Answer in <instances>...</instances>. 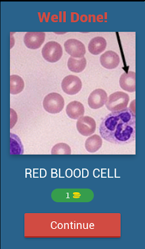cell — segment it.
<instances>
[{
  "mask_svg": "<svg viewBox=\"0 0 145 249\" xmlns=\"http://www.w3.org/2000/svg\"><path fill=\"white\" fill-rule=\"evenodd\" d=\"M45 38L43 32H28L24 36L25 46L31 49H37L41 47Z\"/></svg>",
  "mask_w": 145,
  "mask_h": 249,
  "instance_id": "cell-8",
  "label": "cell"
},
{
  "mask_svg": "<svg viewBox=\"0 0 145 249\" xmlns=\"http://www.w3.org/2000/svg\"><path fill=\"white\" fill-rule=\"evenodd\" d=\"M106 45L107 42L104 38L101 36H97L90 41L88 48L91 53L97 55L105 50Z\"/></svg>",
  "mask_w": 145,
  "mask_h": 249,
  "instance_id": "cell-13",
  "label": "cell"
},
{
  "mask_svg": "<svg viewBox=\"0 0 145 249\" xmlns=\"http://www.w3.org/2000/svg\"><path fill=\"white\" fill-rule=\"evenodd\" d=\"M86 66V60L85 57L75 58L70 57L67 61L68 69L74 72L79 73L81 72Z\"/></svg>",
  "mask_w": 145,
  "mask_h": 249,
  "instance_id": "cell-14",
  "label": "cell"
},
{
  "mask_svg": "<svg viewBox=\"0 0 145 249\" xmlns=\"http://www.w3.org/2000/svg\"><path fill=\"white\" fill-rule=\"evenodd\" d=\"M64 47L66 53L73 57H83L86 53L84 44L76 39L67 40L64 43Z\"/></svg>",
  "mask_w": 145,
  "mask_h": 249,
  "instance_id": "cell-6",
  "label": "cell"
},
{
  "mask_svg": "<svg viewBox=\"0 0 145 249\" xmlns=\"http://www.w3.org/2000/svg\"><path fill=\"white\" fill-rule=\"evenodd\" d=\"M76 127L81 134L84 136H88L95 132L96 123L93 118L86 116L81 117L78 119Z\"/></svg>",
  "mask_w": 145,
  "mask_h": 249,
  "instance_id": "cell-7",
  "label": "cell"
},
{
  "mask_svg": "<svg viewBox=\"0 0 145 249\" xmlns=\"http://www.w3.org/2000/svg\"><path fill=\"white\" fill-rule=\"evenodd\" d=\"M101 65L107 69L116 68L119 63L120 58L117 53L112 51H108L101 54L100 57Z\"/></svg>",
  "mask_w": 145,
  "mask_h": 249,
  "instance_id": "cell-10",
  "label": "cell"
},
{
  "mask_svg": "<svg viewBox=\"0 0 145 249\" xmlns=\"http://www.w3.org/2000/svg\"><path fill=\"white\" fill-rule=\"evenodd\" d=\"M99 131L102 138L111 143L128 144L135 140V114L129 107L112 112L103 119Z\"/></svg>",
  "mask_w": 145,
  "mask_h": 249,
  "instance_id": "cell-1",
  "label": "cell"
},
{
  "mask_svg": "<svg viewBox=\"0 0 145 249\" xmlns=\"http://www.w3.org/2000/svg\"><path fill=\"white\" fill-rule=\"evenodd\" d=\"M106 91L101 89L93 90L88 98L89 106L92 109H98L104 106L107 100Z\"/></svg>",
  "mask_w": 145,
  "mask_h": 249,
  "instance_id": "cell-9",
  "label": "cell"
},
{
  "mask_svg": "<svg viewBox=\"0 0 145 249\" xmlns=\"http://www.w3.org/2000/svg\"><path fill=\"white\" fill-rule=\"evenodd\" d=\"M64 105L63 97L56 92H52L47 95L43 102L45 110L51 114H56L61 112Z\"/></svg>",
  "mask_w": 145,
  "mask_h": 249,
  "instance_id": "cell-3",
  "label": "cell"
},
{
  "mask_svg": "<svg viewBox=\"0 0 145 249\" xmlns=\"http://www.w3.org/2000/svg\"><path fill=\"white\" fill-rule=\"evenodd\" d=\"M66 112L69 118L78 119L83 115L84 107L81 102L76 101H72L67 105Z\"/></svg>",
  "mask_w": 145,
  "mask_h": 249,
  "instance_id": "cell-12",
  "label": "cell"
},
{
  "mask_svg": "<svg viewBox=\"0 0 145 249\" xmlns=\"http://www.w3.org/2000/svg\"><path fill=\"white\" fill-rule=\"evenodd\" d=\"M135 72L129 71L123 73L119 79V85L124 90L132 92L136 90Z\"/></svg>",
  "mask_w": 145,
  "mask_h": 249,
  "instance_id": "cell-11",
  "label": "cell"
},
{
  "mask_svg": "<svg viewBox=\"0 0 145 249\" xmlns=\"http://www.w3.org/2000/svg\"><path fill=\"white\" fill-rule=\"evenodd\" d=\"M61 87L64 92L67 94L75 95L81 90L82 83L78 76L69 75L63 79Z\"/></svg>",
  "mask_w": 145,
  "mask_h": 249,
  "instance_id": "cell-5",
  "label": "cell"
},
{
  "mask_svg": "<svg viewBox=\"0 0 145 249\" xmlns=\"http://www.w3.org/2000/svg\"><path fill=\"white\" fill-rule=\"evenodd\" d=\"M70 147L64 143H59L54 145L51 149V154H70Z\"/></svg>",
  "mask_w": 145,
  "mask_h": 249,
  "instance_id": "cell-18",
  "label": "cell"
},
{
  "mask_svg": "<svg viewBox=\"0 0 145 249\" xmlns=\"http://www.w3.org/2000/svg\"><path fill=\"white\" fill-rule=\"evenodd\" d=\"M10 154L22 155L24 149L19 138L16 135L10 133Z\"/></svg>",
  "mask_w": 145,
  "mask_h": 249,
  "instance_id": "cell-17",
  "label": "cell"
},
{
  "mask_svg": "<svg viewBox=\"0 0 145 249\" xmlns=\"http://www.w3.org/2000/svg\"><path fill=\"white\" fill-rule=\"evenodd\" d=\"M42 54L46 61L51 63L56 62L60 60L62 56V48L61 45L56 41H49L43 47Z\"/></svg>",
  "mask_w": 145,
  "mask_h": 249,
  "instance_id": "cell-4",
  "label": "cell"
},
{
  "mask_svg": "<svg viewBox=\"0 0 145 249\" xmlns=\"http://www.w3.org/2000/svg\"><path fill=\"white\" fill-rule=\"evenodd\" d=\"M129 100V95L122 91H116L111 94L106 102L107 108L112 112L127 108Z\"/></svg>",
  "mask_w": 145,
  "mask_h": 249,
  "instance_id": "cell-2",
  "label": "cell"
},
{
  "mask_svg": "<svg viewBox=\"0 0 145 249\" xmlns=\"http://www.w3.org/2000/svg\"><path fill=\"white\" fill-rule=\"evenodd\" d=\"M10 92L11 94H17L23 90L24 82L20 76L12 75L10 77Z\"/></svg>",
  "mask_w": 145,
  "mask_h": 249,
  "instance_id": "cell-15",
  "label": "cell"
},
{
  "mask_svg": "<svg viewBox=\"0 0 145 249\" xmlns=\"http://www.w3.org/2000/svg\"><path fill=\"white\" fill-rule=\"evenodd\" d=\"M102 141L99 136L95 134L90 136L85 141V147L89 152H95L101 146Z\"/></svg>",
  "mask_w": 145,
  "mask_h": 249,
  "instance_id": "cell-16",
  "label": "cell"
}]
</instances>
